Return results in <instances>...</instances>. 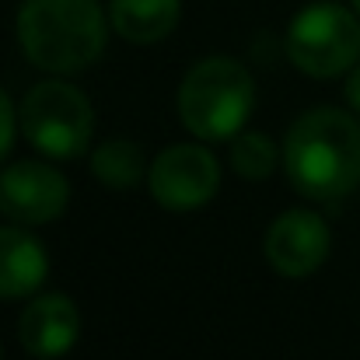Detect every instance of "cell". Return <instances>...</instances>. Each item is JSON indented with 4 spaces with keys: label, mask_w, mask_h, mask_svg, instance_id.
Here are the masks:
<instances>
[{
    "label": "cell",
    "mask_w": 360,
    "mask_h": 360,
    "mask_svg": "<svg viewBox=\"0 0 360 360\" xmlns=\"http://www.w3.org/2000/svg\"><path fill=\"white\" fill-rule=\"evenodd\" d=\"M287 182L315 203H336L360 186V122L343 109H311L287 129Z\"/></svg>",
    "instance_id": "obj_1"
},
{
    "label": "cell",
    "mask_w": 360,
    "mask_h": 360,
    "mask_svg": "<svg viewBox=\"0 0 360 360\" xmlns=\"http://www.w3.org/2000/svg\"><path fill=\"white\" fill-rule=\"evenodd\" d=\"M18 46L46 74H77L91 67L109 42V14L98 0H21Z\"/></svg>",
    "instance_id": "obj_2"
},
{
    "label": "cell",
    "mask_w": 360,
    "mask_h": 360,
    "mask_svg": "<svg viewBox=\"0 0 360 360\" xmlns=\"http://www.w3.org/2000/svg\"><path fill=\"white\" fill-rule=\"evenodd\" d=\"M255 109V81L231 56H207L189 67L179 84V120L210 143L235 140Z\"/></svg>",
    "instance_id": "obj_3"
},
{
    "label": "cell",
    "mask_w": 360,
    "mask_h": 360,
    "mask_svg": "<svg viewBox=\"0 0 360 360\" xmlns=\"http://www.w3.org/2000/svg\"><path fill=\"white\" fill-rule=\"evenodd\" d=\"M18 122H21L25 140L39 154L53 161H74L91 143L95 109L81 88L60 77H49L25 91L18 105Z\"/></svg>",
    "instance_id": "obj_4"
},
{
    "label": "cell",
    "mask_w": 360,
    "mask_h": 360,
    "mask_svg": "<svg viewBox=\"0 0 360 360\" xmlns=\"http://www.w3.org/2000/svg\"><path fill=\"white\" fill-rule=\"evenodd\" d=\"M287 60L315 81L350 74L360 60V14L333 0L301 7L287 25Z\"/></svg>",
    "instance_id": "obj_5"
},
{
    "label": "cell",
    "mask_w": 360,
    "mask_h": 360,
    "mask_svg": "<svg viewBox=\"0 0 360 360\" xmlns=\"http://www.w3.org/2000/svg\"><path fill=\"white\" fill-rule=\"evenodd\" d=\"M147 189L172 214L200 210L221 189V161L200 143L165 147L147 168Z\"/></svg>",
    "instance_id": "obj_6"
},
{
    "label": "cell",
    "mask_w": 360,
    "mask_h": 360,
    "mask_svg": "<svg viewBox=\"0 0 360 360\" xmlns=\"http://www.w3.org/2000/svg\"><path fill=\"white\" fill-rule=\"evenodd\" d=\"M70 203V182L46 161L25 158L0 172V214L14 224L39 228L63 217Z\"/></svg>",
    "instance_id": "obj_7"
},
{
    "label": "cell",
    "mask_w": 360,
    "mask_h": 360,
    "mask_svg": "<svg viewBox=\"0 0 360 360\" xmlns=\"http://www.w3.org/2000/svg\"><path fill=\"white\" fill-rule=\"evenodd\" d=\"M329 224L315 210H287L266 231V259L280 276L301 280L322 269V262L329 259Z\"/></svg>",
    "instance_id": "obj_8"
},
{
    "label": "cell",
    "mask_w": 360,
    "mask_h": 360,
    "mask_svg": "<svg viewBox=\"0 0 360 360\" xmlns=\"http://www.w3.org/2000/svg\"><path fill=\"white\" fill-rule=\"evenodd\" d=\"M77 336H81V311L67 294H42L18 319L21 347L39 360L67 357Z\"/></svg>",
    "instance_id": "obj_9"
},
{
    "label": "cell",
    "mask_w": 360,
    "mask_h": 360,
    "mask_svg": "<svg viewBox=\"0 0 360 360\" xmlns=\"http://www.w3.org/2000/svg\"><path fill=\"white\" fill-rule=\"evenodd\" d=\"M49 276V255L21 228H0V301L35 294Z\"/></svg>",
    "instance_id": "obj_10"
},
{
    "label": "cell",
    "mask_w": 360,
    "mask_h": 360,
    "mask_svg": "<svg viewBox=\"0 0 360 360\" xmlns=\"http://www.w3.org/2000/svg\"><path fill=\"white\" fill-rule=\"evenodd\" d=\"M182 0H109V25L133 46L161 42L175 32Z\"/></svg>",
    "instance_id": "obj_11"
},
{
    "label": "cell",
    "mask_w": 360,
    "mask_h": 360,
    "mask_svg": "<svg viewBox=\"0 0 360 360\" xmlns=\"http://www.w3.org/2000/svg\"><path fill=\"white\" fill-rule=\"evenodd\" d=\"M91 175L105 189H122V193L136 189L147 175L143 150L133 140H109V143L91 150Z\"/></svg>",
    "instance_id": "obj_12"
},
{
    "label": "cell",
    "mask_w": 360,
    "mask_h": 360,
    "mask_svg": "<svg viewBox=\"0 0 360 360\" xmlns=\"http://www.w3.org/2000/svg\"><path fill=\"white\" fill-rule=\"evenodd\" d=\"M280 161H283V150L259 129H241L231 140V168L248 182L269 179Z\"/></svg>",
    "instance_id": "obj_13"
},
{
    "label": "cell",
    "mask_w": 360,
    "mask_h": 360,
    "mask_svg": "<svg viewBox=\"0 0 360 360\" xmlns=\"http://www.w3.org/2000/svg\"><path fill=\"white\" fill-rule=\"evenodd\" d=\"M14 129H21L18 112H14L11 98L0 91V161L7 158V150H11V143H14Z\"/></svg>",
    "instance_id": "obj_14"
},
{
    "label": "cell",
    "mask_w": 360,
    "mask_h": 360,
    "mask_svg": "<svg viewBox=\"0 0 360 360\" xmlns=\"http://www.w3.org/2000/svg\"><path fill=\"white\" fill-rule=\"evenodd\" d=\"M347 102L360 112V67H354V70L347 74Z\"/></svg>",
    "instance_id": "obj_15"
},
{
    "label": "cell",
    "mask_w": 360,
    "mask_h": 360,
    "mask_svg": "<svg viewBox=\"0 0 360 360\" xmlns=\"http://www.w3.org/2000/svg\"><path fill=\"white\" fill-rule=\"evenodd\" d=\"M350 4H354V11H357V14H360V0H350Z\"/></svg>",
    "instance_id": "obj_16"
}]
</instances>
